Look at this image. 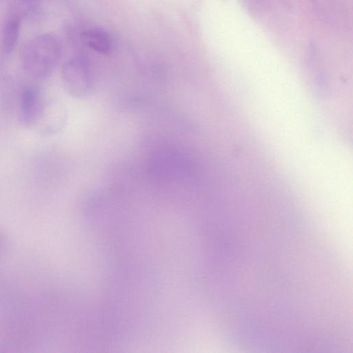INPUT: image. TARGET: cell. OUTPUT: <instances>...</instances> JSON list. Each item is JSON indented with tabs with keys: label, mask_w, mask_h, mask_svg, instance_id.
<instances>
[{
	"label": "cell",
	"mask_w": 353,
	"mask_h": 353,
	"mask_svg": "<svg viewBox=\"0 0 353 353\" xmlns=\"http://www.w3.org/2000/svg\"><path fill=\"white\" fill-rule=\"evenodd\" d=\"M61 54L60 43L54 35H38L31 39L24 48L22 56L23 71L32 79H44L58 64Z\"/></svg>",
	"instance_id": "1"
},
{
	"label": "cell",
	"mask_w": 353,
	"mask_h": 353,
	"mask_svg": "<svg viewBox=\"0 0 353 353\" xmlns=\"http://www.w3.org/2000/svg\"><path fill=\"white\" fill-rule=\"evenodd\" d=\"M81 38L84 44L99 53L108 54L114 49L112 37L103 29L93 28L84 30Z\"/></svg>",
	"instance_id": "5"
},
{
	"label": "cell",
	"mask_w": 353,
	"mask_h": 353,
	"mask_svg": "<svg viewBox=\"0 0 353 353\" xmlns=\"http://www.w3.org/2000/svg\"><path fill=\"white\" fill-rule=\"evenodd\" d=\"M248 5L254 10L265 8L268 0H246Z\"/></svg>",
	"instance_id": "8"
},
{
	"label": "cell",
	"mask_w": 353,
	"mask_h": 353,
	"mask_svg": "<svg viewBox=\"0 0 353 353\" xmlns=\"http://www.w3.org/2000/svg\"><path fill=\"white\" fill-rule=\"evenodd\" d=\"M66 113L63 107L58 103H47L44 111L36 125L45 134L59 131L65 123Z\"/></svg>",
	"instance_id": "4"
},
{
	"label": "cell",
	"mask_w": 353,
	"mask_h": 353,
	"mask_svg": "<svg viewBox=\"0 0 353 353\" xmlns=\"http://www.w3.org/2000/svg\"><path fill=\"white\" fill-rule=\"evenodd\" d=\"M21 19L10 16L6 21L3 31V48L9 54L14 49L19 39Z\"/></svg>",
	"instance_id": "6"
},
{
	"label": "cell",
	"mask_w": 353,
	"mask_h": 353,
	"mask_svg": "<svg viewBox=\"0 0 353 353\" xmlns=\"http://www.w3.org/2000/svg\"><path fill=\"white\" fill-rule=\"evenodd\" d=\"M46 105L41 91L34 86L23 89L19 100V113L21 122L26 126L36 125Z\"/></svg>",
	"instance_id": "3"
},
{
	"label": "cell",
	"mask_w": 353,
	"mask_h": 353,
	"mask_svg": "<svg viewBox=\"0 0 353 353\" xmlns=\"http://www.w3.org/2000/svg\"><path fill=\"white\" fill-rule=\"evenodd\" d=\"M11 8V16L20 19L27 17L34 12L39 6V0H8Z\"/></svg>",
	"instance_id": "7"
},
{
	"label": "cell",
	"mask_w": 353,
	"mask_h": 353,
	"mask_svg": "<svg viewBox=\"0 0 353 353\" xmlns=\"http://www.w3.org/2000/svg\"><path fill=\"white\" fill-rule=\"evenodd\" d=\"M61 78L65 90L77 98H85L92 90L90 70L83 57L67 61L62 67Z\"/></svg>",
	"instance_id": "2"
}]
</instances>
